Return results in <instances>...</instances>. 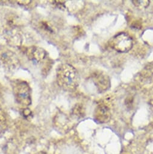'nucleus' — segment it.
<instances>
[{"label":"nucleus","instance_id":"f257e3e1","mask_svg":"<svg viewBox=\"0 0 153 154\" xmlns=\"http://www.w3.org/2000/svg\"><path fill=\"white\" fill-rule=\"evenodd\" d=\"M57 82L58 86L66 91H73L79 84V75L71 65L63 63L57 69Z\"/></svg>","mask_w":153,"mask_h":154},{"label":"nucleus","instance_id":"f03ea898","mask_svg":"<svg viewBox=\"0 0 153 154\" xmlns=\"http://www.w3.org/2000/svg\"><path fill=\"white\" fill-rule=\"evenodd\" d=\"M12 87L16 102L20 105L27 107L32 103L31 88L28 84L22 80H14Z\"/></svg>","mask_w":153,"mask_h":154},{"label":"nucleus","instance_id":"7ed1b4c3","mask_svg":"<svg viewBox=\"0 0 153 154\" xmlns=\"http://www.w3.org/2000/svg\"><path fill=\"white\" fill-rule=\"evenodd\" d=\"M109 44L112 48L118 52L127 53L132 48L133 41L129 35L121 32L112 38Z\"/></svg>","mask_w":153,"mask_h":154},{"label":"nucleus","instance_id":"20e7f679","mask_svg":"<svg viewBox=\"0 0 153 154\" xmlns=\"http://www.w3.org/2000/svg\"><path fill=\"white\" fill-rule=\"evenodd\" d=\"M0 63L8 71H14L20 67V60L12 51L3 48L0 49Z\"/></svg>","mask_w":153,"mask_h":154},{"label":"nucleus","instance_id":"39448f33","mask_svg":"<svg viewBox=\"0 0 153 154\" xmlns=\"http://www.w3.org/2000/svg\"><path fill=\"white\" fill-rule=\"evenodd\" d=\"M26 54L30 60L37 64L42 63L48 58L47 52L39 47H30L27 50Z\"/></svg>","mask_w":153,"mask_h":154},{"label":"nucleus","instance_id":"423d86ee","mask_svg":"<svg viewBox=\"0 0 153 154\" xmlns=\"http://www.w3.org/2000/svg\"><path fill=\"white\" fill-rule=\"evenodd\" d=\"M92 78L95 85L100 93L106 91L110 87L109 77L103 72H96Z\"/></svg>","mask_w":153,"mask_h":154},{"label":"nucleus","instance_id":"0eeeda50","mask_svg":"<svg viewBox=\"0 0 153 154\" xmlns=\"http://www.w3.org/2000/svg\"><path fill=\"white\" fill-rule=\"evenodd\" d=\"M94 119L98 123H107L111 119V112L109 108L104 105H100L95 109Z\"/></svg>","mask_w":153,"mask_h":154},{"label":"nucleus","instance_id":"6e6552de","mask_svg":"<svg viewBox=\"0 0 153 154\" xmlns=\"http://www.w3.org/2000/svg\"><path fill=\"white\" fill-rule=\"evenodd\" d=\"M7 119L6 114L0 106V137H1L7 129Z\"/></svg>","mask_w":153,"mask_h":154},{"label":"nucleus","instance_id":"1a4fd4ad","mask_svg":"<svg viewBox=\"0 0 153 154\" xmlns=\"http://www.w3.org/2000/svg\"><path fill=\"white\" fill-rule=\"evenodd\" d=\"M134 6L140 9L146 8L149 5L150 2L148 0H134L131 2Z\"/></svg>","mask_w":153,"mask_h":154},{"label":"nucleus","instance_id":"9d476101","mask_svg":"<svg viewBox=\"0 0 153 154\" xmlns=\"http://www.w3.org/2000/svg\"><path fill=\"white\" fill-rule=\"evenodd\" d=\"M73 112L75 116L82 117V115L83 114V110H82V108L81 107L76 106L74 109L73 110Z\"/></svg>","mask_w":153,"mask_h":154},{"label":"nucleus","instance_id":"9b49d317","mask_svg":"<svg viewBox=\"0 0 153 154\" xmlns=\"http://www.w3.org/2000/svg\"><path fill=\"white\" fill-rule=\"evenodd\" d=\"M32 115V112L31 111L28 109V108H26L25 109H24L23 111V116L26 118H28L30 116Z\"/></svg>","mask_w":153,"mask_h":154},{"label":"nucleus","instance_id":"f8f14e48","mask_svg":"<svg viewBox=\"0 0 153 154\" xmlns=\"http://www.w3.org/2000/svg\"><path fill=\"white\" fill-rule=\"evenodd\" d=\"M39 154H47V153H45V152H40Z\"/></svg>","mask_w":153,"mask_h":154}]
</instances>
